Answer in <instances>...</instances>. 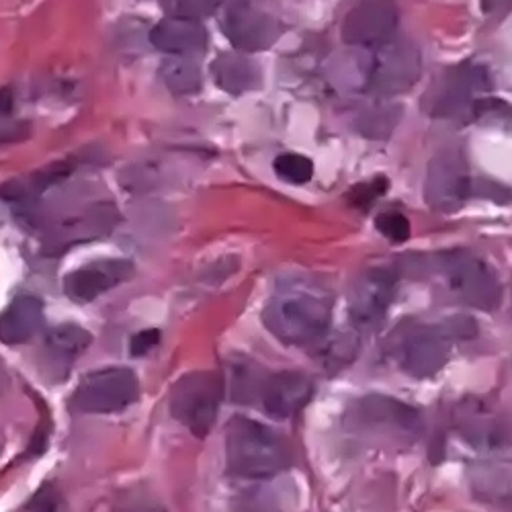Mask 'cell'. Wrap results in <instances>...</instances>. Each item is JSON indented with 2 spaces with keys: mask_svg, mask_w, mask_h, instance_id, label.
<instances>
[{
  "mask_svg": "<svg viewBox=\"0 0 512 512\" xmlns=\"http://www.w3.org/2000/svg\"><path fill=\"white\" fill-rule=\"evenodd\" d=\"M289 461L283 439L248 416H234L226 426L228 474L242 480H267Z\"/></svg>",
  "mask_w": 512,
  "mask_h": 512,
  "instance_id": "3",
  "label": "cell"
},
{
  "mask_svg": "<svg viewBox=\"0 0 512 512\" xmlns=\"http://www.w3.org/2000/svg\"><path fill=\"white\" fill-rule=\"evenodd\" d=\"M35 512H56V500L52 496H41L35 502Z\"/></svg>",
  "mask_w": 512,
  "mask_h": 512,
  "instance_id": "34",
  "label": "cell"
},
{
  "mask_svg": "<svg viewBox=\"0 0 512 512\" xmlns=\"http://www.w3.org/2000/svg\"><path fill=\"white\" fill-rule=\"evenodd\" d=\"M422 74L420 50L408 39H388L377 46L367 84L379 97H398L414 89Z\"/></svg>",
  "mask_w": 512,
  "mask_h": 512,
  "instance_id": "9",
  "label": "cell"
},
{
  "mask_svg": "<svg viewBox=\"0 0 512 512\" xmlns=\"http://www.w3.org/2000/svg\"><path fill=\"white\" fill-rule=\"evenodd\" d=\"M140 398L138 375L127 367H105L82 377L72 396V408L82 414L123 412Z\"/></svg>",
  "mask_w": 512,
  "mask_h": 512,
  "instance_id": "7",
  "label": "cell"
},
{
  "mask_svg": "<svg viewBox=\"0 0 512 512\" xmlns=\"http://www.w3.org/2000/svg\"><path fill=\"white\" fill-rule=\"evenodd\" d=\"M492 89L490 74L480 64H457L449 68L431 93L426 95V111L433 117L459 119L472 115L474 103Z\"/></svg>",
  "mask_w": 512,
  "mask_h": 512,
  "instance_id": "8",
  "label": "cell"
},
{
  "mask_svg": "<svg viewBox=\"0 0 512 512\" xmlns=\"http://www.w3.org/2000/svg\"><path fill=\"white\" fill-rule=\"evenodd\" d=\"M332 322V295L314 281H283L263 310L265 328L287 347L322 340Z\"/></svg>",
  "mask_w": 512,
  "mask_h": 512,
  "instance_id": "1",
  "label": "cell"
},
{
  "mask_svg": "<svg viewBox=\"0 0 512 512\" xmlns=\"http://www.w3.org/2000/svg\"><path fill=\"white\" fill-rule=\"evenodd\" d=\"M375 228L392 242H406L410 238V222L400 211H383L375 220Z\"/></svg>",
  "mask_w": 512,
  "mask_h": 512,
  "instance_id": "27",
  "label": "cell"
},
{
  "mask_svg": "<svg viewBox=\"0 0 512 512\" xmlns=\"http://www.w3.org/2000/svg\"><path fill=\"white\" fill-rule=\"evenodd\" d=\"M386 191H388V179L386 177H375V179H369V181L353 187V191L349 193V201L355 207L367 209Z\"/></svg>",
  "mask_w": 512,
  "mask_h": 512,
  "instance_id": "28",
  "label": "cell"
},
{
  "mask_svg": "<svg viewBox=\"0 0 512 512\" xmlns=\"http://www.w3.org/2000/svg\"><path fill=\"white\" fill-rule=\"evenodd\" d=\"M91 343V332L78 324H58L46 336V347L50 355L64 363H72L78 355L91 347Z\"/></svg>",
  "mask_w": 512,
  "mask_h": 512,
  "instance_id": "21",
  "label": "cell"
},
{
  "mask_svg": "<svg viewBox=\"0 0 512 512\" xmlns=\"http://www.w3.org/2000/svg\"><path fill=\"white\" fill-rule=\"evenodd\" d=\"M162 9L168 17H183V19H201L211 13H216L222 5V0H160Z\"/></svg>",
  "mask_w": 512,
  "mask_h": 512,
  "instance_id": "26",
  "label": "cell"
},
{
  "mask_svg": "<svg viewBox=\"0 0 512 512\" xmlns=\"http://www.w3.org/2000/svg\"><path fill=\"white\" fill-rule=\"evenodd\" d=\"M160 76L175 95H193L201 89V70L189 56H170L164 60Z\"/></svg>",
  "mask_w": 512,
  "mask_h": 512,
  "instance_id": "22",
  "label": "cell"
},
{
  "mask_svg": "<svg viewBox=\"0 0 512 512\" xmlns=\"http://www.w3.org/2000/svg\"><path fill=\"white\" fill-rule=\"evenodd\" d=\"M512 9V0H482V13L486 17H498Z\"/></svg>",
  "mask_w": 512,
  "mask_h": 512,
  "instance_id": "32",
  "label": "cell"
},
{
  "mask_svg": "<svg viewBox=\"0 0 512 512\" xmlns=\"http://www.w3.org/2000/svg\"><path fill=\"white\" fill-rule=\"evenodd\" d=\"M152 46L170 56H189L203 52L207 46V31L197 19L168 17L150 31Z\"/></svg>",
  "mask_w": 512,
  "mask_h": 512,
  "instance_id": "17",
  "label": "cell"
},
{
  "mask_svg": "<svg viewBox=\"0 0 512 512\" xmlns=\"http://www.w3.org/2000/svg\"><path fill=\"white\" fill-rule=\"evenodd\" d=\"M13 109V93L11 89L0 91V115H9Z\"/></svg>",
  "mask_w": 512,
  "mask_h": 512,
  "instance_id": "33",
  "label": "cell"
},
{
  "mask_svg": "<svg viewBox=\"0 0 512 512\" xmlns=\"http://www.w3.org/2000/svg\"><path fill=\"white\" fill-rule=\"evenodd\" d=\"M398 27L394 0H363L343 21V41L349 46L377 48L392 39Z\"/></svg>",
  "mask_w": 512,
  "mask_h": 512,
  "instance_id": "13",
  "label": "cell"
},
{
  "mask_svg": "<svg viewBox=\"0 0 512 512\" xmlns=\"http://www.w3.org/2000/svg\"><path fill=\"white\" fill-rule=\"evenodd\" d=\"M224 394L226 383L220 373L191 371L170 390V414L195 437H205L218 420Z\"/></svg>",
  "mask_w": 512,
  "mask_h": 512,
  "instance_id": "6",
  "label": "cell"
},
{
  "mask_svg": "<svg viewBox=\"0 0 512 512\" xmlns=\"http://www.w3.org/2000/svg\"><path fill=\"white\" fill-rule=\"evenodd\" d=\"M263 381H265L263 371L250 359L228 361V377H224V383L230 390V396L234 402L252 404L261 396Z\"/></svg>",
  "mask_w": 512,
  "mask_h": 512,
  "instance_id": "20",
  "label": "cell"
},
{
  "mask_svg": "<svg viewBox=\"0 0 512 512\" xmlns=\"http://www.w3.org/2000/svg\"><path fill=\"white\" fill-rule=\"evenodd\" d=\"M478 334V324L469 316H451L439 324L410 326L396 338L398 365L416 379L435 377L449 361L453 343Z\"/></svg>",
  "mask_w": 512,
  "mask_h": 512,
  "instance_id": "2",
  "label": "cell"
},
{
  "mask_svg": "<svg viewBox=\"0 0 512 512\" xmlns=\"http://www.w3.org/2000/svg\"><path fill=\"white\" fill-rule=\"evenodd\" d=\"M230 44L242 54L267 52L281 37V25L275 17L256 9L252 3H232L222 19Z\"/></svg>",
  "mask_w": 512,
  "mask_h": 512,
  "instance_id": "12",
  "label": "cell"
},
{
  "mask_svg": "<svg viewBox=\"0 0 512 512\" xmlns=\"http://www.w3.org/2000/svg\"><path fill=\"white\" fill-rule=\"evenodd\" d=\"M469 191H472V177L461 152H439L426 170L424 201L435 211L453 213L469 199Z\"/></svg>",
  "mask_w": 512,
  "mask_h": 512,
  "instance_id": "11",
  "label": "cell"
},
{
  "mask_svg": "<svg viewBox=\"0 0 512 512\" xmlns=\"http://www.w3.org/2000/svg\"><path fill=\"white\" fill-rule=\"evenodd\" d=\"M400 113L402 111L396 105H377V107L363 111L357 117L355 127H357V132L365 138L386 140L394 134L396 125L400 121Z\"/></svg>",
  "mask_w": 512,
  "mask_h": 512,
  "instance_id": "23",
  "label": "cell"
},
{
  "mask_svg": "<svg viewBox=\"0 0 512 512\" xmlns=\"http://www.w3.org/2000/svg\"><path fill=\"white\" fill-rule=\"evenodd\" d=\"M115 512H166V508L152 500H132L130 504L117 508Z\"/></svg>",
  "mask_w": 512,
  "mask_h": 512,
  "instance_id": "31",
  "label": "cell"
},
{
  "mask_svg": "<svg viewBox=\"0 0 512 512\" xmlns=\"http://www.w3.org/2000/svg\"><path fill=\"white\" fill-rule=\"evenodd\" d=\"M439 271L451 291L469 308L496 312L502 304V283L496 269L469 248H449L439 254Z\"/></svg>",
  "mask_w": 512,
  "mask_h": 512,
  "instance_id": "5",
  "label": "cell"
},
{
  "mask_svg": "<svg viewBox=\"0 0 512 512\" xmlns=\"http://www.w3.org/2000/svg\"><path fill=\"white\" fill-rule=\"evenodd\" d=\"M134 275L130 261H103L72 271L64 279V291L76 304H89L99 295Z\"/></svg>",
  "mask_w": 512,
  "mask_h": 512,
  "instance_id": "16",
  "label": "cell"
},
{
  "mask_svg": "<svg viewBox=\"0 0 512 512\" xmlns=\"http://www.w3.org/2000/svg\"><path fill=\"white\" fill-rule=\"evenodd\" d=\"M234 3H254V0H234Z\"/></svg>",
  "mask_w": 512,
  "mask_h": 512,
  "instance_id": "35",
  "label": "cell"
},
{
  "mask_svg": "<svg viewBox=\"0 0 512 512\" xmlns=\"http://www.w3.org/2000/svg\"><path fill=\"white\" fill-rule=\"evenodd\" d=\"M472 117L480 123L500 125L512 132V105L496 97H480L472 107Z\"/></svg>",
  "mask_w": 512,
  "mask_h": 512,
  "instance_id": "25",
  "label": "cell"
},
{
  "mask_svg": "<svg viewBox=\"0 0 512 512\" xmlns=\"http://www.w3.org/2000/svg\"><path fill=\"white\" fill-rule=\"evenodd\" d=\"M347 426L361 437L386 443L414 445L424 422L416 408L386 394H367L347 412Z\"/></svg>",
  "mask_w": 512,
  "mask_h": 512,
  "instance_id": "4",
  "label": "cell"
},
{
  "mask_svg": "<svg viewBox=\"0 0 512 512\" xmlns=\"http://www.w3.org/2000/svg\"><path fill=\"white\" fill-rule=\"evenodd\" d=\"M211 74L218 87L228 95H244L256 91L263 84V74L246 54H220L211 64Z\"/></svg>",
  "mask_w": 512,
  "mask_h": 512,
  "instance_id": "19",
  "label": "cell"
},
{
  "mask_svg": "<svg viewBox=\"0 0 512 512\" xmlns=\"http://www.w3.org/2000/svg\"><path fill=\"white\" fill-rule=\"evenodd\" d=\"M275 173L289 185H306L314 177V162L304 154L287 152L275 158Z\"/></svg>",
  "mask_w": 512,
  "mask_h": 512,
  "instance_id": "24",
  "label": "cell"
},
{
  "mask_svg": "<svg viewBox=\"0 0 512 512\" xmlns=\"http://www.w3.org/2000/svg\"><path fill=\"white\" fill-rule=\"evenodd\" d=\"M457 433L478 449H496L506 443L508 429L498 412L482 398H463L453 410Z\"/></svg>",
  "mask_w": 512,
  "mask_h": 512,
  "instance_id": "14",
  "label": "cell"
},
{
  "mask_svg": "<svg viewBox=\"0 0 512 512\" xmlns=\"http://www.w3.org/2000/svg\"><path fill=\"white\" fill-rule=\"evenodd\" d=\"M44 326V304L33 295H21L0 314V343L23 345Z\"/></svg>",
  "mask_w": 512,
  "mask_h": 512,
  "instance_id": "18",
  "label": "cell"
},
{
  "mask_svg": "<svg viewBox=\"0 0 512 512\" xmlns=\"http://www.w3.org/2000/svg\"><path fill=\"white\" fill-rule=\"evenodd\" d=\"M314 398V383L306 373L281 371L265 377L261 388L263 410L277 420H285L306 408Z\"/></svg>",
  "mask_w": 512,
  "mask_h": 512,
  "instance_id": "15",
  "label": "cell"
},
{
  "mask_svg": "<svg viewBox=\"0 0 512 512\" xmlns=\"http://www.w3.org/2000/svg\"><path fill=\"white\" fill-rule=\"evenodd\" d=\"M469 197H480L498 205H508L512 203V189L498 181L480 177V179H472V191H469Z\"/></svg>",
  "mask_w": 512,
  "mask_h": 512,
  "instance_id": "29",
  "label": "cell"
},
{
  "mask_svg": "<svg viewBox=\"0 0 512 512\" xmlns=\"http://www.w3.org/2000/svg\"><path fill=\"white\" fill-rule=\"evenodd\" d=\"M158 345H160V330L148 328V330L138 332L130 340V353L134 357H142V355H148L150 351H154Z\"/></svg>",
  "mask_w": 512,
  "mask_h": 512,
  "instance_id": "30",
  "label": "cell"
},
{
  "mask_svg": "<svg viewBox=\"0 0 512 512\" xmlns=\"http://www.w3.org/2000/svg\"><path fill=\"white\" fill-rule=\"evenodd\" d=\"M396 275L390 269H369L363 273L349 297V320L359 332H373L383 326L396 297Z\"/></svg>",
  "mask_w": 512,
  "mask_h": 512,
  "instance_id": "10",
  "label": "cell"
}]
</instances>
